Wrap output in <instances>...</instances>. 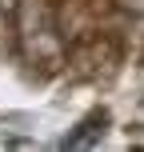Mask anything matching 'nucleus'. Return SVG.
Here are the masks:
<instances>
[{"mask_svg":"<svg viewBox=\"0 0 144 152\" xmlns=\"http://www.w3.org/2000/svg\"><path fill=\"white\" fill-rule=\"evenodd\" d=\"M104 124H108V116H104V112H92L88 120H84L80 128L72 132V136H64V148H84V144H92V140L104 132Z\"/></svg>","mask_w":144,"mask_h":152,"instance_id":"obj_1","label":"nucleus"}]
</instances>
